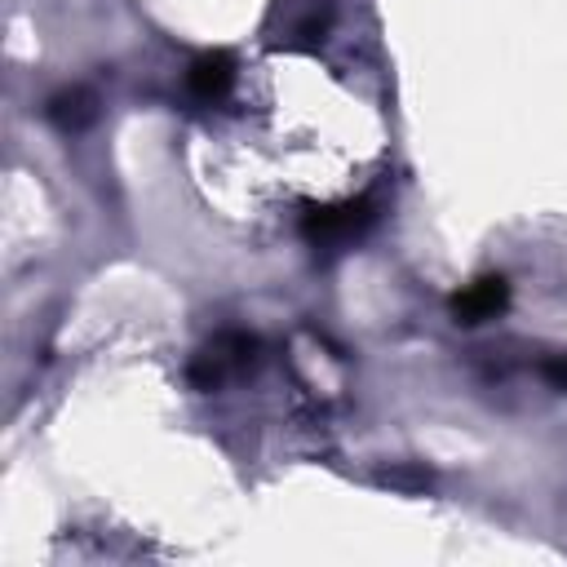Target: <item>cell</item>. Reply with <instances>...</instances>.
<instances>
[{
	"label": "cell",
	"mask_w": 567,
	"mask_h": 567,
	"mask_svg": "<svg viewBox=\"0 0 567 567\" xmlns=\"http://www.w3.org/2000/svg\"><path fill=\"white\" fill-rule=\"evenodd\" d=\"M252 350H257V341H252L248 332H221V337H217L213 346H204L199 359L190 363V381H195L199 390H217L230 372H239V368L252 363Z\"/></svg>",
	"instance_id": "obj_2"
},
{
	"label": "cell",
	"mask_w": 567,
	"mask_h": 567,
	"mask_svg": "<svg viewBox=\"0 0 567 567\" xmlns=\"http://www.w3.org/2000/svg\"><path fill=\"white\" fill-rule=\"evenodd\" d=\"M505 301H509V284L501 275H483L452 297V315H456V323H483V319H496L505 310Z\"/></svg>",
	"instance_id": "obj_3"
},
{
	"label": "cell",
	"mask_w": 567,
	"mask_h": 567,
	"mask_svg": "<svg viewBox=\"0 0 567 567\" xmlns=\"http://www.w3.org/2000/svg\"><path fill=\"white\" fill-rule=\"evenodd\" d=\"M186 84H190V93H195V97H204V102L226 97V93H230V84H235V58H230L226 49L199 53V58L190 62V71H186Z\"/></svg>",
	"instance_id": "obj_4"
},
{
	"label": "cell",
	"mask_w": 567,
	"mask_h": 567,
	"mask_svg": "<svg viewBox=\"0 0 567 567\" xmlns=\"http://www.w3.org/2000/svg\"><path fill=\"white\" fill-rule=\"evenodd\" d=\"M540 372L549 377V385H554V390H567V359H545V363H540Z\"/></svg>",
	"instance_id": "obj_6"
},
{
	"label": "cell",
	"mask_w": 567,
	"mask_h": 567,
	"mask_svg": "<svg viewBox=\"0 0 567 567\" xmlns=\"http://www.w3.org/2000/svg\"><path fill=\"white\" fill-rule=\"evenodd\" d=\"M49 120L58 124V128H66V133H75V128H84V124H93V115H97V102H93V93L89 89H62V93H53L49 97Z\"/></svg>",
	"instance_id": "obj_5"
},
{
	"label": "cell",
	"mask_w": 567,
	"mask_h": 567,
	"mask_svg": "<svg viewBox=\"0 0 567 567\" xmlns=\"http://www.w3.org/2000/svg\"><path fill=\"white\" fill-rule=\"evenodd\" d=\"M372 204L368 199H350V204H332V208H315L306 213L301 221V235L319 248H337V244H350L354 235H363L372 226Z\"/></svg>",
	"instance_id": "obj_1"
}]
</instances>
